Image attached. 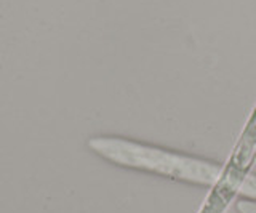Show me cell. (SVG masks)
I'll use <instances>...</instances> for the list:
<instances>
[{"mask_svg": "<svg viewBox=\"0 0 256 213\" xmlns=\"http://www.w3.org/2000/svg\"><path fill=\"white\" fill-rule=\"evenodd\" d=\"M252 172H253V173H256V160H254V164H253V168H252Z\"/></svg>", "mask_w": 256, "mask_h": 213, "instance_id": "4", "label": "cell"}, {"mask_svg": "<svg viewBox=\"0 0 256 213\" xmlns=\"http://www.w3.org/2000/svg\"><path fill=\"white\" fill-rule=\"evenodd\" d=\"M256 160V108L248 119L228 162L222 165L220 180L212 188L198 213H224L232 199L240 196L245 180L252 173Z\"/></svg>", "mask_w": 256, "mask_h": 213, "instance_id": "2", "label": "cell"}, {"mask_svg": "<svg viewBox=\"0 0 256 213\" xmlns=\"http://www.w3.org/2000/svg\"><path fill=\"white\" fill-rule=\"evenodd\" d=\"M236 208L238 213H256V200L240 197V199L236 202Z\"/></svg>", "mask_w": 256, "mask_h": 213, "instance_id": "3", "label": "cell"}, {"mask_svg": "<svg viewBox=\"0 0 256 213\" xmlns=\"http://www.w3.org/2000/svg\"><path fill=\"white\" fill-rule=\"evenodd\" d=\"M86 146L117 167L197 186L213 188L222 170L220 162L120 136H93Z\"/></svg>", "mask_w": 256, "mask_h": 213, "instance_id": "1", "label": "cell"}]
</instances>
